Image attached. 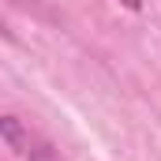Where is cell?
Segmentation results:
<instances>
[{
  "instance_id": "obj_1",
  "label": "cell",
  "mask_w": 161,
  "mask_h": 161,
  "mask_svg": "<svg viewBox=\"0 0 161 161\" xmlns=\"http://www.w3.org/2000/svg\"><path fill=\"white\" fill-rule=\"evenodd\" d=\"M0 135H4L8 150H15V154H30V146H34L30 131L19 124V116H4V120H0Z\"/></svg>"
},
{
  "instance_id": "obj_2",
  "label": "cell",
  "mask_w": 161,
  "mask_h": 161,
  "mask_svg": "<svg viewBox=\"0 0 161 161\" xmlns=\"http://www.w3.org/2000/svg\"><path fill=\"white\" fill-rule=\"evenodd\" d=\"M26 161H60V154H56L49 142H34L30 154H26Z\"/></svg>"
},
{
  "instance_id": "obj_3",
  "label": "cell",
  "mask_w": 161,
  "mask_h": 161,
  "mask_svg": "<svg viewBox=\"0 0 161 161\" xmlns=\"http://www.w3.org/2000/svg\"><path fill=\"white\" fill-rule=\"evenodd\" d=\"M124 8H131V11H139V8H142V0H120Z\"/></svg>"
}]
</instances>
